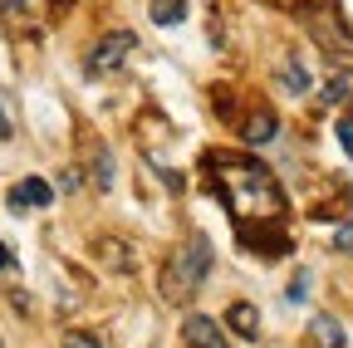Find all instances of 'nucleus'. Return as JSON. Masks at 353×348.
I'll use <instances>...</instances> for the list:
<instances>
[{"label": "nucleus", "instance_id": "f257e3e1", "mask_svg": "<svg viewBox=\"0 0 353 348\" xmlns=\"http://www.w3.org/2000/svg\"><path fill=\"white\" fill-rule=\"evenodd\" d=\"M206 172H211V182H216V196L226 201V211L236 216L241 226L280 221V216H285V192H280V182H275L255 157L216 152V157L206 162Z\"/></svg>", "mask_w": 353, "mask_h": 348}, {"label": "nucleus", "instance_id": "f03ea898", "mask_svg": "<svg viewBox=\"0 0 353 348\" xmlns=\"http://www.w3.org/2000/svg\"><path fill=\"white\" fill-rule=\"evenodd\" d=\"M206 270H211V240L196 231V236H187V245L172 250L167 270H162V294H167L172 304H187V299L201 289Z\"/></svg>", "mask_w": 353, "mask_h": 348}, {"label": "nucleus", "instance_id": "7ed1b4c3", "mask_svg": "<svg viewBox=\"0 0 353 348\" xmlns=\"http://www.w3.org/2000/svg\"><path fill=\"white\" fill-rule=\"evenodd\" d=\"M309 30H314V45H319L334 64H343V69L353 74V34L343 30V20H339L334 10H324V15H309Z\"/></svg>", "mask_w": 353, "mask_h": 348}, {"label": "nucleus", "instance_id": "20e7f679", "mask_svg": "<svg viewBox=\"0 0 353 348\" xmlns=\"http://www.w3.org/2000/svg\"><path fill=\"white\" fill-rule=\"evenodd\" d=\"M138 50V39H132L128 30H113V34H103L94 50H88V59H83V69L94 74V79H103V74H118L123 69V59Z\"/></svg>", "mask_w": 353, "mask_h": 348}, {"label": "nucleus", "instance_id": "39448f33", "mask_svg": "<svg viewBox=\"0 0 353 348\" xmlns=\"http://www.w3.org/2000/svg\"><path fill=\"white\" fill-rule=\"evenodd\" d=\"M50 201H54V187L44 182V177H25L10 192V211H44Z\"/></svg>", "mask_w": 353, "mask_h": 348}, {"label": "nucleus", "instance_id": "423d86ee", "mask_svg": "<svg viewBox=\"0 0 353 348\" xmlns=\"http://www.w3.org/2000/svg\"><path fill=\"white\" fill-rule=\"evenodd\" d=\"M182 334H187V343H192V348H226V338H221V329H216V324H211L206 314H187Z\"/></svg>", "mask_w": 353, "mask_h": 348}, {"label": "nucleus", "instance_id": "0eeeda50", "mask_svg": "<svg viewBox=\"0 0 353 348\" xmlns=\"http://www.w3.org/2000/svg\"><path fill=\"white\" fill-rule=\"evenodd\" d=\"M226 324H231L241 338H260V314H255V304H245V299H236L231 309H226Z\"/></svg>", "mask_w": 353, "mask_h": 348}, {"label": "nucleus", "instance_id": "6e6552de", "mask_svg": "<svg viewBox=\"0 0 353 348\" xmlns=\"http://www.w3.org/2000/svg\"><path fill=\"white\" fill-rule=\"evenodd\" d=\"M0 15L10 25H34L44 15V0H0Z\"/></svg>", "mask_w": 353, "mask_h": 348}, {"label": "nucleus", "instance_id": "1a4fd4ad", "mask_svg": "<svg viewBox=\"0 0 353 348\" xmlns=\"http://www.w3.org/2000/svg\"><path fill=\"white\" fill-rule=\"evenodd\" d=\"M309 334H314V343H324V348H343V324L334 314H314Z\"/></svg>", "mask_w": 353, "mask_h": 348}, {"label": "nucleus", "instance_id": "9d476101", "mask_svg": "<svg viewBox=\"0 0 353 348\" xmlns=\"http://www.w3.org/2000/svg\"><path fill=\"white\" fill-rule=\"evenodd\" d=\"M152 25H182L187 20V0H148Z\"/></svg>", "mask_w": 353, "mask_h": 348}, {"label": "nucleus", "instance_id": "9b49d317", "mask_svg": "<svg viewBox=\"0 0 353 348\" xmlns=\"http://www.w3.org/2000/svg\"><path fill=\"white\" fill-rule=\"evenodd\" d=\"M245 143H270L275 133H280V123H275V113H255V118H245Z\"/></svg>", "mask_w": 353, "mask_h": 348}, {"label": "nucleus", "instance_id": "f8f14e48", "mask_svg": "<svg viewBox=\"0 0 353 348\" xmlns=\"http://www.w3.org/2000/svg\"><path fill=\"white\" fill-rule=\"evenodd\" d=\"M280 83H285L290 94H309V83H314V79H309V69H304L299 59H285V69H280Z\"/></svg>", "mask_w": 353, "mask_h": 348}, {"label": "nucleus", "instance_id": "ddd939ff", "mask_svg": "<svg viewBox=\"0 0 353 348\" xmlns=\"http://www.w3.org/2000/svg\"><path fill=\"white\" fill-rule=\"evenodd\" d=\"M339 143H343V152L353 157V113H343V118H339Z\"/></svg>", "mask_w": 353, "mask_h": 348}, {"label": "nucleus", "instance_id": "4468645a", "mask_svg": "<svg viewBox=\"0 0 353 348\" xmlns=\"http://www.w3.org/2000/svg\"><path fill=\"white\" fill-rule=\"evenodd\" d=\"M334 245H339L343 255H353V221H343V226L334 231Z\"/></svg>", "mask_w": 353, "mask_h": 348}, {"label": "nucleus", "instance_id": "2eb2a0df", "mask_svg": "<svg viewBox=\"0 0 353 348\" xmlns=\"http://www.w3.org/2000/svg\"><path fill=\"white\" fill-rule=\"evenodd\" d=\"M15 133V123H10V108H6V99H0V143H6Z\"/></svg>", "mask_w": 353, "mask_h": 348}, {"label": "nucleus", "instance_id": "dca6fc26", "mask_svg": "<svg viewBox=\"0 0 353 348\" xmlns=\"http://www.w3.org/2000/svg\"><path fill=\"white\" fill-rule=\"evenodd\" d=\"M64 348H99V338H88V334H69Z\"/></svg>", "mask_w": 353, "mask_h": 348}, {"label": "nucleus", "instance_id": "f3484780", "mask_svg": "<svg viewBox=\"0 0 353 348\" xmlns=\"http://www.w3.org/2000/svg\"><path fill=\"white\" fill-rule=\"evenodd\" d=\"M108 182H113V162H108V152H103V157H99V187H108Z\"/></svg>", "mask_w": 353, "mask_h": 348}, {"label": "nucleus", "instance_id": "a211bd4d", "mask_svg": "<svg viewBox=\"0 0 353 348\" xmlns=\"http://www.w3.org/2000/svg\"><path fill=\"white\" fill-rule=\"evenodd\" d=\"M6 270H15V250H10V245H0V275H6Z\"/></svg>", "mask_w": 353, "mask_h": 348}, {"label": "nucleus", "instance_id": "6ab92c4d", "mask_svg": "<svg viewBox=\"0 0 353 348\" xmlns=\"http://www.w3.org/2000/svg\"><path fill=\"white\" fill-rule=\"evenodd\" d=\"M304 289H309V275H294V285H290V299H304Z\"/></svg>", "mask_w": 353, "mask_h": 348}]
</instances>
